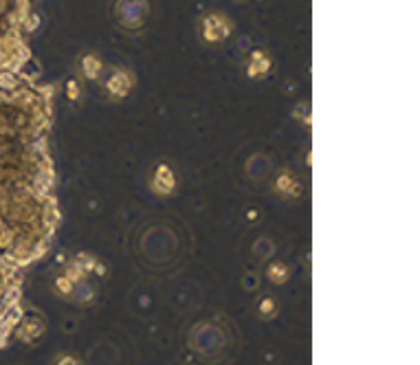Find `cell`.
Segmentation results:
<instances>
[{
	"instance_id": "cell-1",
	"label": "cell",
	"mask_w": 420,
	"mask_h": 365,
	"mask_svg": "<svg viewBox=\"0 0 420 365\" xmlns=\"http://www.w3.org/2000/svg\"><path fill=\"white\" fill-rule=\"evenodd\" d=\"M84 66H86V73L95 77V73H97V68H99L97 57H86V60H84Z\"/></svg>"
}]
</instances>
